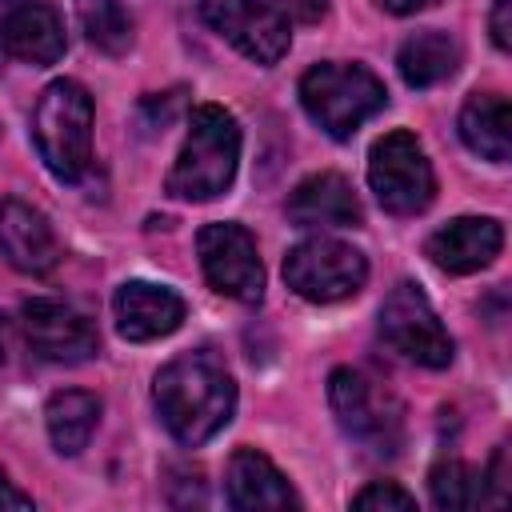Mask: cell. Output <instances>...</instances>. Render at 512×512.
Listing matches in <instances>:
<instances>
[{
    "instance_id": "1",
    "label": "cell",
    "mask_w": 512,
    "mask_h": 512,
    "mask_svg": "<svg viewBox=\"0 0 512 512\" xmlns=\"http://www.w3.org/2000/svg\"><path fill=\"white\" fill-rule=\"evenodd\" d=\"M152 400H156V412H160L164 428L180 444L196 448V444L212 440L232 420V412H236V384H232L228 368L216 356L188 352V356L168 360L156 372Z\"/></svg>"
},
{
    "instance_id": "2",
    "label": "cell",
    "mask_w": 512,
    "mask_h": 512,
    "mask_svg": "<svg viewBox=\"0 0 512 512\" xmlns=\"http://www.w3.org/2000/svg\"><path fill=\"white\" fill-rule=\"evenodd\" d=\"M240 168V124L220 104H196L188 116L184 148L168 172L176 200H216L232 188Z\"/></svg>"
},
{
    "instance_id": "3",
    "label": "cell",
    "mask_w": 512,
    "mask_h": 512,
    "mask_svg": "<svg viewBox=\"0 0 512 512\" xmlns=\"http://www.w3.org/2000/svg\"><path fill=\"white\" fill-rule=\"evenodd\" d=\"M32 140L60 180H80L92 164V96L76 80H52L32 108Z\"/></svg>"
},
{
    "instance_id": "4",
    "label": "cell",
    "mask_w": 512,
    "mask_h": 512,
    "mask_svg": "<svg viewBox=\"0 0 512 512\" xmlns=\"http://www.w3.org/2000/svg\"><path fill=\"white\" fill-rule=\"evenodd\" d=\"M300 104L312 124H320L332 140H348L364 120H372L388 104V92L380 76L364 64L324 60L300 76Z\"/></svg>"
},
{
    "instance_id": "5",
    "label": "cell",
    "mask_w": 512,
    "mask_h": 512,
    "mask_svg": "<svg viewBox=\"0 0 512 512\" xmlns=\"http://www.w3.org/2000/svg\"><path fill=\"white\" fill-rule=\"evenodd\" d=\"M328 400L336 424L348 440L372 456H396L404 444V408L400 400L360 368H336L328 376Z\"/></svg>"
},
{
    "instance_id": "6",
    "label": "cell",
    "mask_w": 512,
    "mask_h": 512,
    "mask_svg": "<svg viewBox=\"0 0 512 512\" xmlns=\"http://www.w3.org/2000/svg\"><path fill=\"white\" fill-rule=\"evenodd\" d=\"M368 184L384 212L392 216H416L436 196L432 164L412 132H388L372 144L368 156Z\"/></svg>"
},
{
    "instance_id": "7",
    "label": "cell",
    "mask_w": 512,
    "mask_h": 512,
    "mask_svg": "<svg viewBox=\"0 0 512 512\" xmlns=\"http://www.w3.org/2000/svg\"><path fill=\"white\" fill-rule=\"evenodd\" d=\"M284 280L300 300L336 304V300H348L364 288L368 260H364V252H356L344 240L312 236V240H300L284 256Z\"/></svg>"
},
{
    "instance_id": "8",
    "label": "cell",
    "mask_w": 512,
    "mask_h": 512,
    "mask_svg": "<svg viewBox=\"0 0 512 512\" xmlns=\"http://www.w3.org/2000/svg\"><path fill=\"white\" fill-rule=\"evenodd\" d=\"M380 336L392 352H400L404 360L420 364V368H448L452 364V336L440 324L436 308L428 304V296L412 284L400 280L384 304H380Z\"/></svg>"
},
{
    "instance_id": "9",
    "label": "cell",
    "mask_w": 512,
    "mask_h": 512,
    "mask_svg": "<svg viewBox=\"0 0 512 512\" xmlns=\"http://www.w3.org/2000/svg\"><path fill=\"white\" fill-rule=\"evenodd\" d=\"M196 252H200V268L204 280L240 304H260L264 296V264L256 252V240L248 228L240 224H204L196 236Z\"/></svg>"
},
{
    "instance_id": "10",
    "label": "cell",
    "mask_w": 512,
    "mask_h": 512,
    "mask_svg": "<svg viewBox=\"0 0 512 512\" xmlns=\"http://www.w3.org/2000/svg\"><path fill=\"white\" fill-rule=\"evenodd\" d=\"M200 16L216 36L264 68L288 52V20L268 0H200Z\"/></svg>"
},
{
    "instance_id": "11",
    "label": "cell",
    "mask_w": 512,
    "mask_h": 512,
    "mask_svg": "<svg viewBox=\"0 0 512 512\" xmlns=\"http://www.w3.org/2000/svg\"><path fill=\"white\" fill-rule=\"evenodd\" d=\"M20 332L28 348L48 364H80L92 360L100 348L96 324L80 308L52 296H36L20 308Z\"/></svg>"
},
{
    "instance_id": "12",
    "label": "cell",
    "mask_w": 512,
    "mask_h": 512,
    "mask_svg": "<svg viewBox=\"0 0 512 512\" xmlns=\"http://www.w3.org/2000/svg\"><path fill=\"white\" fill-rule=\"evenodd\" d=\"M68 48L64 20L48 0H0V60L56 64Z\"/></svg>"
},
{
    "instance_id": "13",
    "label": "cell",
    "mask_w": 512,
    "mask_h": 512,
    "mask_svg": "<svg viewBox=\"0 0 512 512\" xmlns=\"http://www.w3.org/2000/svg\"><path fill=\"white\" fill-rule=\"evenodd\" d=\"M112 312H116V332L132 344L160 340V336L176 332L188 316L184 296L172 292L168 284H152V280H124L112 296Z\"/></svg>"
},
{
    "instance_id": "14",
    "label": "cell",
    "mask_w": 512,
    "mask_h": 512,
    "mask_svg": "<svg viewBox=\"0 0 512 512\" xmlns=\"http://www.w3.org/2000/svg\"><path fill=\"white\" fill-rule=\"evenodd\" d=\"M0 256L24 276H48L60 264V244L48 216L16 196L0 200Z\"/></svg>"
},
{
    "instance_id": "15",
    "label": "cell",
    "mask_w": 512,
    "mask_h": 512,
    "mask_svg": "<svg viewBox=\"0 0 512 512\" xmlns=\"http://www.w3.org/2000/svg\"><path fill=\"white\" fill-rule=\"evenodd\" d=\"M500 248H504V228L492 216H460V220H448L424 244L428 260L440 272H452V276H468V272L488 268L500 256Z\"/></svg>"
},
{
    "instance_id": "16",
    "label": "cell",
    "mask_w": 512,
    "mask_h": 512,
    "mask_svg": "<svg viewBox=\"0 0 512 512\" xmlns=\"http://www.w3.org/2000/svg\"><path fill=\"white\" fill-rule=\"evenodd\" d=\"M228 504L240 512H280L300 508V496L292 492L288 476L256 448H240L228 460Z\"/></svg>"
},
{
    "instance_id": "17",
    "label": "cell",
    "mask_w": 512,
    "mask_h": 512,
    "mask_svg": "<svg viewBox=\"0 0 512 512\" xmlns=\"http://www.w3.org/2000/svg\"><path fill=\"white\" fill-rule=\"evenodd\" d=\"M288 220L300 228H356L364 208L340 172H316L288 196Z\"/></svg>"
},
{
    "instance_id": "18",
    "label": "cell",
    "mask_w": 512,
    "mask_h": 512,
    "mask_svg": "<svg viewBox=\"0 0 512 512\" xmlns=\"http://www.w3.org/2000/svg\"><path fill=\"white\" fill-rule=\"evenodd\" d=\"M460 140L492 160V164H504L512 156V108L500 92H472L460 108Z\"/></svg>"
},
{
    "instance_id": "19",
    "label": "cell",
    "mask_w": 512,
    "mask_h": 512,
    "mask_svg": "<svg viewBox=\"0 0 512 512\" xmlns=\"http://www.w3.org/2000/svg\"><path fill=\"white\" fill-rule=\"evenodd\" d=\"M396 68L408 88H432L460 68V44L440 28H424L400 44Z\"/></svg>"
},
{
    "instance_id": "20",
    "label": "cell",
    "mask_w": 512,
    "mask_h": 512,
    "mask_svg": "<svg viewBox=\"0 0 512 512\" xmlns=\"http://www.w3.org/2000/svg\"><path fill=\"white\" fill-rule=\"evenodd\" d=\"M44 424H48V440L60 456H80L100 424V400L92 392L80 388H64L48 400L44 408Z\"/></svg>"
},
{
    "instance_id": "21",
    "label": "cell",
    "mask_w": 512,
    "mask_h": 512,
    "mask_svg": "<svg viewBox=\"0 0 512 512\" xmlns=\"http://www.w3.org/2000/svg\"><path fill=\"white\" fill-rule=\"evenodd\" d=\"M76 16L100 52L124 56L132 48V16L120 8V0H76Z\"/></svg>"
},
{
    "instance_id": "22",
    "label": "cell",
    "mask_w": 512,
    "mask_h": 512,
    "mask_svg": "<svg viewBox=\"0 0 512 512\" xmlns=\"http://www.w3.org/2000/svg\"><path fill=\"white\" fill-rule=\"evenodd\" d=\"M428 492L436 508L460 512V508H476L484 504V472H476L464 460H440L428 472Z\"/></svg>"
},
{
    "instance_id": "23",
    "label": "cell",
    "mask_w": 512,
    "mask_h": 512,
    "mask_svg": "<svg viewBox=\"0 0 512 512\" xmlns=\"http://www.w3.org/2000/svg\"><path fill=\"white\" fill-rule=\"evenodd\" d=\"M352 508H360V512H408V508H416V496L392 480H372L368 488H360L352 496Z\"/></svg>"
},
{
    "instance_id": "24",
    "label": "cell",
    "mask_w": 512,
    "mask_h": 512,
    "mask_svg": "<svg viewBox=\"0 0 512 512\" xmlns=\"http://www.w3.org/2000/svg\"><path fill=\"white\" fill-rule=\"evenodd\" d=\"M488 28H492V44H496L500 52H508V48H512V0H496V4H492Z\"/></svg>"
},
{
    "instance_id": "25",
    "label": "cell",
    "mask_w": 512,
    "mask_h": 512,
    "mask_svg": "<svg viewBox=\"0 0 512 512\" xmlns=\"http://www.w3.org/2000/svg\"><path fill=\"white\" fill-rule=\"evenodd\" d=\"M280 12H288L300 24H316L328 12V0H280Z\"/></svg>"
},
{
    "instance_id": "26",
    "label": "cell",
    "mask_w": 512,
    "mask_h": 512,
    "mask_svg": "<svg viewBox=\"0 0 512 512\" xmlns=\"http://www.w3.org/2000/svg\"><path fill=\"white\" fill-rule=\"evenodd\" d=\"M24 512V508H32V496L28 492H20L8 476H4V468H0V512Z\"/></svg>"
},
{
    "instance_id": "27",
    "label": "cell",
    "mask_w": 512,
    "mask_h": 512,
    "mask_svg": "<svg viewBox=\"0 0 512 512\" xmlns=\"http://www.w3.org/2000/svg\"><path fill=\"white\" fill-rule=\"evenodd\" d=\"M372 4L384 8V12H392V16H412V12H424V8H432L440 0H372Z\"/></svg>"
},
{
    "instance_id": "28",
    "label": "cell",
    "mask_w": 512,
    "mask_h": 512,
    "mask_svg": "<svg viewBox=\"0 0 512 512\" xmlns=\"http://www.w3.org/2000/svg\"><path fill=\"white\" fill-rule=\"evenodd\" d=\"M4 352H8V320L0 316V364H4Z\"/></svg>"
}]
</instances>
